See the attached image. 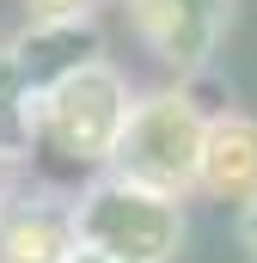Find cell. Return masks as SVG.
<instances>
[{"label": "cell", "instance_id": "1", "mask_svg": "<svg viewBox=\"0 0 257 263\" xmlns=\"http://www.w3.org/2000/svg\"><path fill=\"white\" fill-rule=\"evenodd\" d=\"M123 129H128V86L98 55L56 73L37 98V141L67 165H86V172L117 165Z\"/></svg>", "mask_w": 257, "mask_h": 263}, {"label": "cell", "instance_id": "2", "mask_svg": "<svg viewBox=\"0 0 257 263\" xmlns=\"http://www.w3.org/2000/svg\"><path fill=\"white\" fill-rule=\"evenodd\" d=\"M74 245L98 263H172L184 245V208L178 196L104 172L74 208Z\"/></svg>", "mask_w": 257, "mask_h": 263}, {"label": "cell", "instance_id": "3", "mask_svg": "<svg viewBox=\"0 0 257 263\" xmlns=\"http://www.w3.org/2000/svg\"><path fill=\"white\" fill-rule=\"evenodd\" d=\"M202 141H208V117L184 92H159V98L128 110V129H123L111 172L128 184L159 190V196H178L202 178Z\"/></svg>", "mask_w": 257, "mask_h": 263}, {"label": "cell", "instance_id": "4", "mask_svg": "<svg viewBox=\"0 0 257 263\" xmlns=\"http://www.w3.org/2000/svg\"><path fill=\"white\" fill-rule=\"evenodd\" d=\"M128 12H135V31H141L147 55L159 67L196 73V67L214 55L233 0H128Z\"/></svg>", "mask_w": 257, "mask_h": 263}, {"label": "cell", "instance_id": "5", "mask_svg": "<svg viewBox=\"0 0 257 263\" xmlns=\"http://www.w3.org/2000/svg\"><path fill=\"white\" fill-rule=\"evenodd\" d=\"M196 184L221 202H257V123L214 117L208 141H202V178Z\"/></svg>", "mask_w": 257, "mask_h": 263}, {"label": "cell", "instance_id": "6", "mask_svg": "<svg viewBox=\"0 0 257 263\" xmlns=\"http://www.w3.org/2000/svg\"><path fill=\"white\" fill-rule=\"evenodd\" d=\"M0 251L6 263H74V214H49V208H31L19 214L6 233H0Z\"/></svg>", "mask_w": 257, "mask_h": 263}, {"label": "cell", "instance_id": "7", "mask_svg": "<svg viewBox=\"0 0 257 263\" xmlns=\"http://www.w3.org/2000/svg\"><path fill=\"white\" fill-rule=\"evenodd\" d=\"M37 98L43 86L19 62V49H6L0 55V153H25L37 141Z\"/></svg>", "mask_w": 257, "mask_h": 263}, {"label": "cell", "instance_id": "8", "mask_svg": "<svg viewBox=\"0 0 257 263\" xmlns=\"http://www.w3.org/2000/svg\"><path fill=\"white\" fill-rule=\"evenodd\" d=\"M25 6V25L31 31H74L98 0H19Z\"/></svg>", "mask_w": 257, "mask_h": 263}, {"label": "cell", "instance_id": "9", "mask_svg": "<svg viewBox=\"0 0 257 263\" xmlns=\"http://www.w3.org/2000/svg\"><path fill=\"white\" fill-rule=\"evenodd\" d=\"M239 245L251 251V263H257V202H245L239 208Z\"/></svg>", "mask_w": 257, "mask_h": 263}]
</instances>
